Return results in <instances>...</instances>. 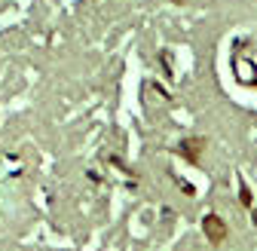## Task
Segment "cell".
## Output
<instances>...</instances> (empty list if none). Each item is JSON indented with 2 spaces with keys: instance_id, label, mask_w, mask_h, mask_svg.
I'll return each instance as SVG.
<instances>
[{
  "instance_id": "1",
  "label": "cell",
  "mask_w": 257,
  "mask_h": 251,
  "mask_svg": "<svg viewBox=\"0 0 257 251\" xmlns=\"http://www.w3.org/2000/svg\"><path fill=\"white\" fill-rule=\"evenodd\" d=\"M202 230H205V236H208L214 245H220L223 239H227V224H223V217H217V214H205Z\"/></svg>"
},
{
  "instance_id": "2",
  "label": "cell",
  "mask_w": 257,
  "mask_h": 251,
  "mask_svg": "<svg viewBox=\"0 0 257 251\" xmlns=\"http://www.w3.org/2000/svg\"><path fill=\"white\" fill-rule=\"evenodd\" d=\"M175 4H181V0H175Z\"/></svg>"
}]
</instances>
